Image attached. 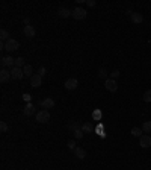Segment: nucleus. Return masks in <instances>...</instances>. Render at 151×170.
I'll return each instance as SVG.
<instances>
[{
	"label": "nucleus",
	"mask_w": 151,
	"mask_h": 170,
	"mask_svg": "<svg viewBox=\"0 0 151 170\" xmlns=\"http://www.w3.org/2000/svg\"><path fill=\"white\" fill-rule=\"evenodd\" d=\"M139 144H141V146H142L144 149L150 147V146H151V135H148V134L142 135V137L139 138Z\"/></svg>",
	"instance_id": "nucleus-5"
},
{
	"label": "nucleus",
	"mask_w": 151,
	"mask_h": 170,
	"mask_svg": "<svg viewBox=\"0 0 151 170\" xmlns=\"http://www.w3.org/2000/svg\"><path fill=\"white\" fill-rule=\"evenodd\" d=\"M67 146H68L71 151H74V149H76V141H74V140H70V141L67 143Z\"/></svg>",
	"instance_id": "nucleus-27"
},
{
	"label": "nucleus",
	"mask_w": 151,
	"mask_h": 170,
	"mask_svg": "<svg viewBox=\"0 0 151 170\" xmlns=\"http://www.w3.org/2000/svg\"><path fill=\"white\" fill-rule=\"evenodd\" d=\"M23 72H24V77H32V76L35 75L32 65H29V64H26V65L23 67Z\"/></svg>",
	"instance_id": "nucleus-18"
},
{
	"label": "nucleus",
	"mask_w": 151,
	"mask_h": 170,
	"mask_svg": "<svg viewBox=\"0 0 151 170\" xmlns=\"http://www.w3.org/2000/svg\"><path fill=\"white\" fill-rule=\"evenodd\" d=\"M92 115H94L95 120H100V118H101V113H100V111H95V113L92 114Z\"/></svg>",
	"instance_id": "nucleus-31"
},
{
	"label": "nucleus",
	"mask_w": 151,
	"mask_h": 170,
	"mask_svg": "<svg viewBox=\"0 0 151 170\" xmlns=\"http://www.w3.org/2000/svg\"><path fill=\"white\" fill-rule=\"evenodd\" d=\"M41 84H42V77L38 75V73H35V75L30 77V85H32L33 88H38V87H41Z\"/></svg>",
	"instance_id": "nucleus-8"
},
{
	"label": "nucleus",
	"mask_w": 151,
	"mask_h": 170,
	"mask_svg": "<svg viewBox=\"0 0 151 170\" xmlns=\"http://www.w3.org/2000/svg\"><path fill=\"white\" fill-rule=\"evenodd\" d=\"M57 15H59V17H62V19H67V17L73 15V11H70V9H65V8H60V9L57 11Z\"/></svg>",
	"instance_id": "nucleus-17"
},
{
	"label": "nucleus",
	"mask_w": 151,
	"mask_h": 170,
	"mask_svg": "<svg viewBox=\"0 0 151 170\" xmlns=\"http://www.w3.org/2000/svg\"><path fill=\"white\" fill-rule=\"evenodd\" d=\"M11 76H12V79H23L24 72L21 68H18V67H14V68H11Z\"/></svg>",
	"instance_id": "nucleus-9"
},
{
	"label": "nucleus",
	"mask_w": 151,
	"mask_h": 170,
	"mask_svg": "<svg viewBox=\"0 0 151 170\" xmlns=\"http://www.w3.org/2000/svg\"><path fill=\"white\" fill-rule=\"evenodd\" d=\"M9 79H12V76H11V72H8V70L2 68V70H0V82H2V84H6Z\"/></svg>",
	"instance_id": "nucleus-10"
},
{
	"label": "nucleus",
	"mask_w": 151,
	"mask_h": 170,
	"mask_svg": "<svg viewBox=\"0 0 151 170\" xmlns=\"http://www.w3.org/2000/svg\"><path fill=\"white\" fill-rule=\"evenodd\" d=\"M74 137L77 138V140H82V138H83V131H82V129H77V131H74Z\"/></svg>",
	"instance_id": "nucleus-25"
},
{
	"label": "nucleus",
	"mask_w": 151,
	"mask_h": 170,
	"mask_svg": "<svg viewBox=\"0 0 151 170\" xmlns=\"http://www.w3.org/2000/svg\"><path fill=\"white\" fill-rule=\"evenodd\" d=\"M142 132H144V131H142V129H139V128H133V129H132V135H133V137H137V138H141V137H142Z\"/></svg>",
	"instance_id": "nucleus-23"
},
{
	"label": "nucleus",
	"mask_w": 151,
	"mask_h": 170,
	"mask_svg": "<svg viewBox=\"0 0 151 170\" xmlns=\"http://www.w3.org/2000/svg\"><path fill=\"white\" fill-rule=\"evenodd\" d=\"M38 75L41 76V77H44V76L47 75V70H45L44 67H39V70H38Z\"/></svg>",
	"instance_id": "nucleus-26"
},
{
	"label": "nucleus",
	"mask_w": 151,
	"mask_h": 170,
	"mask_svg": "<svg viewBox=\"0 0 151 170\" xmlns=\"http://www.w3.org/2000/svg\"><path fill=\"white\" fill-rule=\"evenodd\" d=\"M35 118H37L38 123H47V122L50 120V113H48L47 110H41V111L37 113Z\"/></svg>",
	"instance_id": "nucleus-1"
},
{
	"label": "nucleus",
	"mask_w": 151,
	"mask_h": 170,
	"mask_svg": "<svg viewBox=\"0 0 151 170\" xmlns=\"http://www.w3.org/2000/svg\"><path fill=\"white\" fill-rule=\"evenodd\" d=\"M23 99H24V100H27V102H29V100H30V96H29V94H24V96H23ZM29 103H30V102H29Z\"/></svg>",
	"instance_id": "nucleus-33"
},
{
	"label": "nucleus",
	"mask_w": 151,
	"mask_h": 170,
	"mask_svg": "<svg viewBox=\"0 0 151 170\" xmlns=\"http://www.w3.org/2000/svg\"><path fill=\"white\" fill-rule=\"evenodd\" d=\"M116 77H119V72L118 70H113L112 73H110V79H116Z\"/></svg>",
	"instance_id": "nucleus-29"
},
{
	"label": "nucleus",
	"mask_w": 151,
	"mask_h": 170,
	"mask_svg": "<svg viewBox=\"0 0 151 170\" xmlns=\"http://www.w3.org/2000/svg\"><path fill=\"white\" fill-rule=\"evenodd\" d=\"M86 14L88 12L83 8H80V6H77V8L73 9V19H76V20H85L86 19Z\"/></svg>",
	"instance_id": "nucleus-3"
},
{
	"label": "nucleus",
	"mask_w": 151,
	"mask_h": 170,
	"mask_svg": "<svg viewBox=\"0 0 151 170\" xmlns=\"http://www.w3.org/2000/svg\"><path fill=\"white\" fill-rule=\"evenodd\" d=\"M68 129L74 132V131H77V129H82V128H80L79 122H74V120H73V122H70V123H68Z\"/></svg>",
	"instance_id": "nucleus-19"
},
{
	"label": "nucleus",
	"mask_w": 151,
	"mask_h": 170,
	"mask_svg": "<svg viewBox=\"0 0 151 170\" xmlns=\"http://www.w3.org/2000/svg\"><path fill=\"white\" fill-rule=\"evenodd\" d=\"M142 131L144 134H151V122H144V125H142Z\"/></svg>",
	"instance_id": "nucleus-20"
},
{
	"label": "nucleus",
	"mask_w": 151,
	"mask_h": 170,
	"mask_svg": "<svg viewBox=\"0 0 151 170\" xmlns=\"http://www.w3.org/2000/svg\"><path fill=\"white\" fill-rule=\"evenodd\" d=\"M77 85H79V81L74 79V77H71V79H67V81H65V88H67V90H76V88H77Z\"/></svg>",
	"instance_id": "nucleus-11"
},
{
	"label": "nucleus",
	"mask_w": 151,
	"mask_h": 170,
	"mask_svg": "<svg viewBox=\"0 0 151 170\" xmlns=\"http://www.w3.org/2000/svg\"><path fill=\"white\" fill-rule=\"evenodd\" d=\"M0 39H2V41H5V43H6L8 39H11V38H9V34H8V31H5V29H2V31H0Z\"/></svg>",
	"instance_id": "nucleus-21"
},
{
	"label": "nucleus",
	"mask_w": 151,
	"mask_h": 170,
	"mask_svg": "<svg viewBox=\"0 0 151 170\" xmlns=\"http://www.w3.org/2000/svg\"><path fill=\"white\" fill-rule=\"evenodd\" d=\"M142 99H144L147 103H150L151 102V90H147V91L144 93V97H142Z\"/></svg>",
	"instance_id": "nucleus-24"
},
{
	"label": "nucleus",
	"mask_w": 151,
	"mask_h": 170,
	"mask_svg": "<svg viewBox=\"0 0 151 170\" xmlns=\"http://www.w3.org/2000/svg\"><path fill=\"white\" fill-rule=\"evenodd\" d=\"M0 131H2V132H6V131H8V125H6L5 122L0 123Z\"/></svg>",
	"instance_id": "nucleus-28"
},
{
	"label": "nucleus",
	"mask_w": 151,
	"mask_h": 170,
	"mask_svg": "<svg viewBox=\"0 0 151 170\" xmlns=\"http://www.w3.org/2000/svg\"><path fill=\"white\" fill-rule=\"evenodd\" d=\"M86 5H88L89 8H94L95 5H97V2H95V0H88V2H86Z\"/></svg>",
	"instance_id": "nucleus-30"
},
{
	"label": "nucleus",
	"mask_w": 151,
	"mask_h": 170,
	"mask_svg": "<svg viewBox=\"0 0 151 170\" xmlns=\"http://www.w3.org/2000/svg\"><path fill=\"white\" fill-rule=\"evenodd\" d=\"M98 76H100V77H106V76H107V73H106V72H104V70L101 68V70L98 72Z\"/></svg>",
	"instance_id": "nucleus-32"
},
{
	"label": "nucleus",
	"mask_w": 151,
	"mask_h": 170,
	"mask_svg": "<svg viewBox=\"0 0 151 170\" xmlns=\"http://www.w3.org/2000/svg\"><path fill=\"white\" fill-rule=\"evenodd\" d=\"M23 32H24V35H26L27 38H33L35 37V34H37L35 27L30 26V24H29V26H24V31H23Z\"/></svg>",
	"instance_id": "nucleus-12"
},
{
	"label": "nucleus",
	"mask_w": 151,
	"mask_h": 170,
	"mask_svg": "<svg viewBox=\"0 0 151 170\" xmlns=\"http://www.w3.org/2000/svg\"><path fill=\"white\" fill-rule=\"evenodd\" d=\"M18 47H20V43L17 41V39H14V38L8 39V41H6V44H5V50H8V52L18 50Z\"/></svg>",
	"instance_id": "nucleus-2"
},
{
	"label": "nucleus",
	"mask_w": 151,
	"mask_h": 170,
	"mask_svg": "<svg viewBox=\"0 0 151 170\" xmlns=\"http://www.w3.org/2000/svg\"><path fill=\"white\" fill-rule=\"evenodd\" d=\"M82 131H83L85 134L94 132V125H92V123H89V122H86V123H83V125H82Z\"/></svg>",
	"instance_id": "nucleus-16"
},
{
	"label": "nucleus",
	"mask_w": 151,
	"mask_h": 170,
	"mask_svg": "<svg viewBox=\"0 0 151 170\" xmlns=\"http://www.w3.org/2000/svg\"><path fill=\"white\" fill-rule=\"evenodd\" d=\"M26 65V62H24V58H15V67H18V68H21V67H24Z\"/></svg>",
	"instance_id": "nucleus-22"
},
{
	"label": "nucleus",
	"mask_w": 151,
	"mask_h": 170,
	"mask_svg": "<svg viewBox=\"0 0 151 170\" xmlns=\"http://www.w3.org/2000/svg\"><path fill=\"white\" fill-rule=\"evenodd\" d=\"M104 87H106V90H107V91H110V93H115V91L118 90V84H116V81H115V79H106Z\"/></svg>",
	"instance_id": "nucleus-4"
},
{
	"label": "nucleus",
	"mask_w": 151,
	"mask_h": 170,
	"mask_svg": "<svg viewBox=\"0 0 151 170\" xmlns=\"http://www.w3.org/2000/svg\"><path fill=\"white\" fill-rule=\"evenodd\" d=\"M41 106H42L44 110H52V108L55 106V100H53L52 97H45L44 100H41Z\"/></svg>",
	"instance_id": "nucleus-6"
},
{
	"label": "nucleus",
	"mask_w": 151,
	"mask_h": 170,
	"mask_svg": "<svg viewBox=\"0 0 151 170\" xmlns=\"http://www.w3.org/2000/svg\"><path fill=\"white\" fill-rule=\"evenodd\" d=\"M2 67H15V59L12 56H5L2 58Z\"/></svg>",
	"instance_id": "nucleus-7"
},
{
	"label": "nucleus",
	"mask_w": 151,
	"mask_h": 170,
	"mask_svg": "<svg viewBox=\"0 0 151 170\" xmlns=\"http://www.w3.org/2000/svg\"><path fill=\"white\" fill-rule=\"evenodd\" d=\"M33 113H35V105L33 103H27L26 106H24V110H23V114L24 115H33Z\"/></svg>",
	"instance_id": "nucleus-14"
},
{
	"label": "nucleus",
	"mask_w": 151,
	"mask_h": 170,
	"mask_svg": "<svg viewBox=\"0 0 151 170\" xmlns=\"http://www.w3.org/2000/svg\"><path fill=\"white\" fill-rule=\"evenodd\" d=\"M74 155H76V158H79V160H85L86 158V151L82 149V147H76Z\"/></svg>",
	"instance_id": "nucleus-15"
},
{
	"label": "nucleus",
	"mask_w": 151,
	"mask_h": 170,
	"mask_svg": "<svg viewBox=\"0 0 151 170\" xmlns=\"http://www.w3.org/2000/svg\"><path fill=\"white\" fill-rule=\"evenodd\" d=\"M130 20H132L134 24H139V23H142V21H144V15H142V14H139V12H132Z\"/></svg>",
	"instance_id": "nucleus-13"
}]
</instances>
